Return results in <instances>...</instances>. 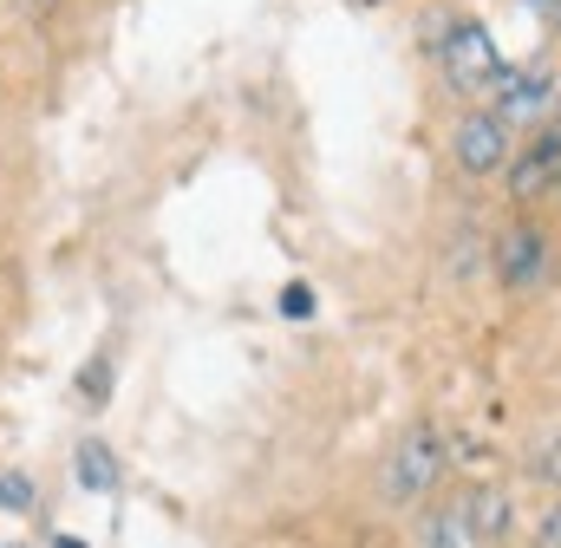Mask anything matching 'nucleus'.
I'll use <instances>...</instances> for the list:
<instances>
[{
    "mask_svg": "<svg viewBox=\"0 0 561 548\" xmlns=\"http://www.w3.org/2000/svg\"><path fill=\"white\" fill-rule=\"evenodd\" d=\"M450 470V437L431 424V418H419L405 437H399V450L386 457V477H379V496L386 503H419L424 490L437 483Z\"/></svg>",
    "mask_w": 561,
    "mask_h": 548,
    "instance_id": "f257e3e1",
    "label": "nucleus"
},
{
    "mask_svg": "<svg viewBox=\"0 0 561 548\" xmlns=\"http://www.w3.org/2000/svg\"><path fill=\"white\" fill-rule=\"evenodd\" d=\"M444 79H450L457 92H483V85H496V79H503L496 39H490V26H483V20H457V26L444 33Z\"/></svg>",
    "mask_w": 561,
    "mask_h": 548,
    "instance_id": "f03ea898",
    "label": "nucleus"
},
{
    "mask_svg": "<svg viewBox=\"0 0 561 548\" xmlns=\"http://www.w3.org/2000/svg\"><path fill=\"white\" fill-rule=\"evenodd\" d=\"M457 163H463L470 176L503 170V163H510V125H503L496 112H470V118L457 125Z\"/></svg>",
    "mask_w": 561,
    "mask_h": 548,
    "instance_id": "7ed1b4c3",
    "label": "nucleus"
},
{
    "mask_svg": "<svg viewBox=\"0 0 561 548\" xmlns=\"http://www.w3.org/2000/svg\"><path fill=\"white\" fill-rule=\"evenodd\" d=\"M496 112H503V125L510 118H549L556 112V79L542 72V66H516V72H503L496 79Z\"/></svg>",
    "mask_w": 561,
    "mask_h": 548,
    "instance_id": "20e7f679",
    "label": "nucleus"
},
{
    "mask_svg": "<svg viewBox=\"0 0 561 548\" xmlns=\"http://www.w3.org/2000/svg\"><path fill=\"white\" fill-rule=\"evenodd\" d=\"M549 269V242L536 236V229H516V236H503V249H496V274L510 281V287H536Z\"/></svg>",
    "mask_w": 561,
    "mask_h": 548,
    "instance_id": "39448f33",
    "label": "nucleus"
},
{
    "mask_svg": "<svg viewBox=\"0 0 561 548\" xmlns=\"http://www.w3.org/2000/svg\"><path fill=\"white\" fill-rule=\"evenodd\" d=\"M549 183H561V132L542 137V144H536V150L510 170V190H516V196H542Z\"/></svg>",
    "mask_w": 561,
    "mask_h": 548,
    "instance_id": "423d86ee",
    "label": "nucleus"
},
{
    "mask_svg": "<svg viewBox=\"0 0 561 548\" xmlns=\"http://www.w3.org/2000/svg\"><path fill=\"white\" fill-rule=\"evenodd\" d=\"M419 536H424V548H483V536L470 529V510H463V496H450L444 510H431Z\"/></svg>",
    "mask_w": 561,
    "mask_h": 548,
    "instance_id": "0eeeda50",
    "label": "nucleus"
},
{
    "mask_svg": "<svg viewBox=\"0 0 561 548\" xmlns=\"http://www.w3.org/2000/svg\"><path fill=\"white\" fill-rule=\"evenodd\" d=\"M463 510H470V529H477L483 543H496V536L510 529V516H516V510H510V496H503L496 483H477V490H463Z\"/></svg>",
    "mask_w": 561,
    "mask_h": 548,
    "instance_id": "6e6552de",
    "label": "nucleus"
},
{
    "mask_svg": "<svg viewBox=\"0 0 561 548\" xmlns=\"http://www.w3.org/2000/svg\"><path fill=\"white\" fill-rule=\"evenodd\" d=\"M72 470H79V483H85L92 496H112V490H118V457H112L99 437H85V444L72 450Z\"/></svg>",
    "mask_w": 561,
    "mask_h": 548,
    "instance_id": "1a4fd4ad",
    "label": "nucleus"
},
{
    "mask_svg": "<svg viewBox=\"0 0 561 548\" xmlns=\"http://www.w3.org/2000/svg\"><path fill=\"white\" fill-rule=\"evenodd\" d=\"M529 477H536V483H549V490H561V424L536 444V450H529Z\"/></svg>",
    "mask_w": 561,
    "mask_h": 548,
    "instance_id": "9d476101",
    "label": "nucleus"
},
{
    "mask_svg": "<svg viewBox=\"0 0 561 548\" xmlns=\"http://www.w3.org/2000/svg\"><path fill=\"white\" fill-rule=\"evenodd\" d=\"M0 510H33V483L7 470V477H0Z\"/></svg>",
    "mask_w": 561,
    "mask_h": 548,
    "instance_id": "9b49d317",
    "label": "nucleus"
},
{
    "mask_svg": "<svg viewBox=\"0 0 561 548\" xmlns=\"http://www.w3.org/2000/svg\"><path fill=\"white\" fill-rule=\"evenodd\" d=\"M280 313H287V320H307V313H313V294H307V287H280Z\"/></svg>",
    "mask_w": 561,
    "mask_h": 548,
    "instance_id": "f8f14e48",
    "label": "nucleus"
},
{
    "mask_svg": "<svg viewBox=\"0 0 561 548\" xmlns=\"http://www.w3.org/2000/svg\"><path fill=\"white\" fill-rule=\"evenodd\" d=\"M536 548H561V510L542 516V529H536Z\"/></svg>",
    "mask_w": 561,
    "mask_h": 548,
    "instance_id": "ddd939ff",
    "label": "nucleus"
},
{
    "mask_svg": "<svg viewBox=\"0 0 561 548\" xmlns=\"http://www.w3.org/2000/svg\"><path fill=\"white\" fill-rule=\"evenodd\" d=\"M13 7H20V13H26V20H39V13H46V7H53V0H13Z\"/></svg>",
    "mask_w": 561,
    "mask_h": 548,
    "instance_id": "4468645a",
    "label": "nucleus"
},
{
    "mask_svg": "<svg viewBox=\"0 0 561 548\" xmlns=\"http://www.w3.org/2000/svg\"><path fill=\"white\" fill-rule=\"evenodd\" d=\"M53 548H85V543H79V536H59V543H53Z\"/></svg>",
    "mask_w": 561,
    "mask_h": 548,
    "instance_id": "2eb2a0df",
    "label": "nucleus"
},
{
    "mask_svg": "<svg viewBox=\"0 0 561 548\" xmlns=\"http://www.w3.org/2000/svg\"><path fill=\"white\" fill-rule=\"evenodd\" d=\"M556 7H561V0H556Z\"/></svg>",
    "mask_w": 561,
    "mask_h": 548,
    "instance_id": "dca6fc26",
    "label": "nucleus"
}]
</instances>
